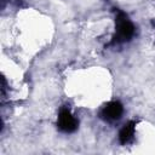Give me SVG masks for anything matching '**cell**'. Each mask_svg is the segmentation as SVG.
Segmentation results:
<instances>
[{
	"instance_id": "1",
	"label": "cell",
	"mask_w": 155,
	"mask_h": 155,
	"mask_svg": "<svg viewBox=\"0 0 155 155\" xmlns=\"http://www.w3.org/2000/svg\"><path fill=\"white\" fill-rule=\"evenodd\" d=\"M122 111H124V109H122V105L120 103L111 102L102 109V116L107 121H115V120H119L121 117Z\"/></svg>"
},
{
	"instance_id": "2",
	"label": "cell",
	"mask_w": 155,
	"mask_h": 155,
	"mask_svg": "<svg viewBox=\"0 0 155 155\" xmlns=\"http://www.w3.org/2000/svg\"><path fill=\"white\" fill-rule=\"evenodd\" d=\"M58 124H59V127L64 131H73L76 126V120L75 117L70 114L69 110L67 109H63L58 116Z\"/></svg>"
}]
</instances>
